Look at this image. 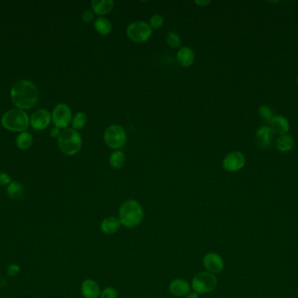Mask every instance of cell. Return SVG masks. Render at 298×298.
I'll return each mask as SVG.
<instances>
[{"instance_id":"cell-16","label":"cell","mask_w":298,"mask_h":298,"mask_svg":"<svg viewBox=\"0 0 298 298\" xmlns=\"http://www.w3.org/2000/svg\"><path fill=\"white\" fill-rule=\"evenodd\" d=\"M93 12L98 15H105L112 11L114 2L112 0H93L91 2Z\"/></svg>"},{"instance_id":"cell-17","label":"cell","mask_w":298,"mask_h":298,"mask_svg":"<svg viewBox=\"0 0 298 298\" xmlns=\"http://www.w3.org/2000/svg\"><path fill=\"white\" fill-rule=\"evenodd\" d=\"M177 60L183 67H190L194 63V51L189 47H182L177 53Z\"/></svg>"},{"instance_id":"cell-8","label":"cell","mask_w":298,"mask_h":298,"mask_svg":"<svg viewBox=\"0 0 298 298\" xmlns=\"http://www.w3.org/2000/svg\"><path fill=\"white\" fill-rule=\"evenodd\" d=\"M53 121L57 128H66L72 120V110L65 103H59L53 111Z\"/></svg>"},{"instance_id":"cell-21","label":"cell","mask_w":298,"mask_h":298,"mask_svg":"<svg viewBox=\"0 0 298 298\" xmlns=\"http://www.w3.org/2000/svg\"><path fill=\"white\" fill-rule=\"evenodd\" d=\"M16 145L21 149L30 148L32 145V136L29 132L23 131L18 136L16 140Z\"/></svg>"},{"instance_id":"cell-26","label":"cell","mask_w":298,"mask_h":298,"mask_svg":"<svg viewBox=\"0 0 298 298\" xmlns=\"http://www.w3.org/2000/svg\"><path fill=\"white\" fill-rule=\"evenodd\" d=\"M163 24H164V18L161 14H154L149 20V25L151 28L154 29H159L163 27Z\"/></svg>"},{"instance_id":"cell-12","label":"cell","mask_w":298,"mask_h":298,"mask_svg":"<svg viewBox=\"0 0 298 298\" xmlns=\"http://www.w3.org/2000/svg\"><path fill=\"white\" fill-rule=\"evenodd\" d=\"M81 293L85 298H99L101 289L93 279H86L81 284Z\"/></svg>"},{"instance_id":"cell-24","label":"cell","mask_w":298,"mask_h":298,"mask_svg":"<svg viewBox=\"0 0 298 298\" xmlns=\"http://www.w3.org/2000/svg\"><path fill=\"white\" fill-rule=\"evenodd\" d=\"M7 193L9 196L13 199H18L23 194V186L17 182H12L8 185Z\"/></svg>"},{"instance_id":"cell-3","label":"cell","mask_w":298,"mask_h":298,"mask_svg":"<svg viewBox=\"0 0 298 298\" xmlns=\"http://www.w3.org/2000/svg\"><path fill=\"white\" fill-rule=\"evenodd\" d=\"M58 143L59 149L64 154L73 156L77 154L81 148V136L73 128L65 129L59 134Z\"/></svg>"},{"instance_id":"cell-34","label":"cell","mask_w":298,"mask_h":298,"mask_svg":"<svg viewBox=\"0 0 298 298\" xmlns=\"http://www.w3.org/2000/svg\"><path fill=\"white\" fill-rule=\"evenodd\" d=\"M185 298H199V296L196 292H191V293L187 295Z\"/></svg>"},{"instance_id":"cell-23","label":"cell","mask_w":298,"mask_h":298,"mask_svg":"<svg viewBox=\"0 0 298 298\" xmlns=\"http://www.w3.org/2000/svg\"><path fill=\"white\" fill-rule=\"evenodd\" d=\"M86 122H87L86 115L84 112H78L77 114L74 116L72 121L73 129L75 130H81L84 128Z\"/></svg>"},{"instance_id":"cell-20","label":"cell","mask_w":298,"mask_h":298,"mask_svg":"<svg viewBox=\"0 0 298 298\" xmlns=\"http://www.w3.org/2000/svg\"><path fill=\"white\" fill-rule=\"evenodd\" d=\"M126 160L124 152L121 150H116L111 154L109 157V164L112 166V168L120 169L123 167Z\"/></svg>"},{"instance_id":"cell-4","label":"cell","mask_w":298,"mask_h":298,"mask_svg":"<svg viewBox=\"0 0 298 298\" xmlns=\"http://www.w3.org/2000/svg\"><path fill=\"white\" fill-rule=\"evenodd\" d=\"M2 125L11 131H24L29 125L28 115L20 109L7 111L2 118Z\"/></svg>"},{"instance_id":"cell-18","label":"cell","mask_w":298,"mask_h":298,"mask_svg":"<svg viewBox=\"0 0 298 298\" xmlns=\"http://www.w3.org/2000/svg\"><path fill=\"white\" fill-rule=\"evenodd\" d=\"M271 130H273V132L276 133L285 134L288 132V130L290 129L289 122L287 121L286 118L278 116V117H274L271 121Z\"/></svg>"},{"instance_id":"cell-5","label":"cell","mask_w":298,"mask_h":298,"mask_svg":"<svg viewBox=\"0 0 298 298\" xmlns=\"http://www.w3.org/2000/svg\"><path fill=\"white\" fill-rule=\"evenodd\" d=\"M217 286L216 275L209 272H200L192 280V288L197 294H207Z\"/></svg>"},{"instance_id":"cell-30","label":"cell","mask_w":298,"mask_h":298,"mask_svg":"<svg viewBox=\"0 0 298 298\" xmlns=\"http://www.w3.org/2000/svg\"><path fill=\"white\" fill-rule=\"evenodd\" d=\"M93 12L92 11H90V10H87V11H85V12L82 13V20L84 21V22H90V21H92L93 19Z\"/></svg>"},{"instance_id":"cell-2","label":"cell","mask_w":298,"mask_h":298,"mask_svg":"<svg viewBox=\"0 0 298 298\" xmlns=\"http://www.w3.org/2000/svg\"><path fill=\"white\" fill-rule=\"evenodd\" d=\"M144 211L141 205L135 200H128L120 206L119 220L121 225L128 228L139 226L143 220Z\"/></svg>"},{"instance_id":"cell-14","label":"cell","mask_w":298,"mask_h":298,"mask_svg":"<svg viewBox=\"0 0 298 298\" xmlns=\"http://www.w3.org/2000/svg\"><path fill=\"white\" fill-rule=\"evenodd\" d=\"M256 142L261 147L267 148L272 142L273 138V130L270 127L263 126L260 127L256 133Z\"/></svg>"},{"instance_id":"cell-32","label":"cell","mask_w":298,"mask_h":298,"mask_svg":"<svg viewBox=\"0 0 298 298\" xmlns=\"http://www.w3.org/2000/svg\"><path fill=\"white\" fill-rule=\"evenodd\" d=\"M51 136L53 137V138H57L59 136V134H60V131H59V129L57 128V127H54L50 131Z\"/></svg>"},{"instance_id":"cell-1","label":"cell","mask_w":298,"mask_h":298,"mask_svg":"<svg viewBox=\"0 0 298 298\" xmlns=\"http://www.w3.org/2000/svg\"><path fill=\"white\" fill-rule=\"evenodd\" d=\"M38 89L27 80H20L14 83L11 89V98L20 110H29L38 102Z\"/></svg>"},{"instance_id":"cell-31","label":"cell","mask_w":298,"mask_h":298,"mask_svg":"<svg viewBox=\"0 0 298 298\" xmlns=\"http://www.w3.org/2000/svg\"><path fill=\"white\" fill-rule=\"evenodd\" d=\"M8 274L12 276H15L20 273V268L18 265L16 264H12L8 268Z\"/></svg>"},{"instance_id":"cell-15","label":"cell","mask_w":298,"mask_h":298,"mask_svg":"<svg viewBox=\"0 0 298 298\" xmlns=\"http://www.w3.org/2000/svg\"><path fill=\"white\" fill-rule=\"evenodd\" d=\"M120 225L121 223L120 220L116 217H108L101 222V231L103 232L105 235H113L120 230Z\"/></svg>"},{"instance_id":"cell-13","label":"cell","mask_w":298,"mask_h":298,"mask_svg":"<svg viewBox=\"0 0 298 298\" xmlns=\"http://www.w3.org/2000/svg\"><path fill=\"white\" fill-rule=\"evenodd\" d=\"M169 291L175 297H184L190 291V284L183 279H174L169 285Z\"/></svg>"},{"instance_id":"cell-11","label":"cell","mask_w":298,"mask_h":298,"mask_svg":"<svg viewBox=\"0 0 298 298\" xmlns=\"http://www.w3.org/2000/svg\"><path fill=\"white\" fill-rule=\"evenodd\" d=\"M50 112L45 109L36 110L31 117V124L36 130H45L51 122Z\"/></svg>"},{"instance_id":"cell-19","label":"cell","mask_w":298,"mask_h":298,"mask_svg":"<svg viewBox=\"0 0 298 298\" xmlns=\"http://www.w3.org/2000/svg\"><path fill=\"white\" fill-rule=\"evenodd\" d=\"M94 28L99 33L102 35H108L112 31V23L108 19L101 16L94 21Z\"/></svg>"},{"instance_id":"cell-25","label":"cell","mask_w":298,"mask_h":298,"mask_svg":"<svg viewBox=\"0 0 298 298\" xmlns=\"http://www.w3.org/2000/svg\"><path fill=\"white\" fill-rule=\"evenodd\" d=\"M166 39L167 44L170 47H174V48H177L182 44V39L180 38V36L176 32H174V31L167 32Z\"/></svg>"},{"instance_id":"cell-22","label":"cell","mask_w":298,"mask_h":298,"mask_svg":"<svg viewBox=\"0 0 298 298\" xmlns=\"http://www.w3.org/2000/svg\"><path fill=\"white\" fill-rule=\"evenodd\" d=\"M293 146H294L293 138L290 136H287V135L281 136L276 140V147L281 151H288V150L292 149Z\"/></svg>"},{"instance_id":"cell-28","label":"cell","mask_w":298,"mask_h":298,"mask_svg":"<svg viewBox=\"0 0 298 298\" xmlns=\"http://www.w3.org/2000/svg\"><path fill=\"white\" fill-rule=\"evenodd\" d=\"M118 293L117 291L112 287H108L101 292V298H117Z\"/></svg>"},{"instance_id":"cell-7","label":"cell","mask_w":298,"mask_h":298,"mask_svg":"<svg viewBox=\"0 0 298 298\" xmlns=\"http://www.w3.org/2000/svg\"><path fill=\"white\" fill-rule=\"evenodd\" d=\"M127 34L133 41L140 43L147 41L151 37L152 28L149 23L138 20L128 25Z\"/></svg>"},{"instance_id":"cell-6","label":"cell","mask_w":298,"mask_h":298,"mask_svg":"<svg viewBox=\"0 0 298 298\" xmlns=\"http://www.w3.org/2000/svg\"><path fill=\"white\" fill-rule=\"evenodd\" d=\"M105 143L112 149H120L127 142V134L124 128L119 124L109 126L104 133Z\"/></svg>"},{"instance_id":"cell-29","label":"cell","mask_w":298,"mask_h":298,"mask_svg":"<svg viewBox=\"0 0 298 298\" xmlns=\"http://www.w3.org/2000/svg\"><path fill=\"white\" fill-rule=\"evenodd\" d=\"M12 183L10 176L4 173H0V185H6Z\"/></svg>"},{"instance_id":"cell-10","label":"cell","mask_w":298,"mask_h":298,"mask_svg":"<svg viewBox=\"0 0 298 298\" xmlns=\"http://www.w3.org/2000/svg\"><path fill=\"white\" fill-rule=\"evenodd\" d=\"M245 165V157L240 151L229 153L223 159V167L229 172H236Z\"/></svg>"},{"instance_id":"cell-27","label":"cell","mask_w":298,"mask_h":298,"mask_svg":"<svg viewBox=\"0 0 298 298\" xmlns=\"http://www.w3.org/2000/svg\"><path fill=\"white\" fill-rule=\"evenodd\" d=\"M260 115L262 118H264L265 120L267 121H272V119L274 118L273 116V112L270 107L267 105H263V106L260 108L259 110Z\"/></svg>"},{"instance_id":"cell-33","label":"cell","mask_w":298,"mask_h":298,"mask_svg":"<svg viewBox=\"0 0 298 298\" xmlns=\"http://www.w3.org/2000/svg\"><path fill=\"white\" fill-rule=\"evenodd\" d=\"M194 3L195 4H198V5H201V6H205L207 4H209L210 3V1L209 0H196V1H194Z\"/></svg>"},{"instance_id":"cell-9","label":"cell","mask_w":298,"mask_h":298,"mask_svg":"<svg viewBox=\"0 0 298 298\" xmlns=\"http://www.w3.org/2000/svg\"><path fill=\"white\" fill-rule=\"evenodd\" d=\"M203 265L208 272L212 274L221 273L224 268L223 259L221 258V255L217 253L207 254L203 258Z\"/></svg>"}]
</instances>
